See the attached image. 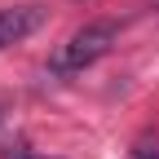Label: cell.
Listing matches in <instances>:
<instances>
[{
  "label": "cell",
  "mask_w": 159,
  "mask_h": 159,
  "mask_svg": "<svg viewBox=\"0 0 159 159\" xmlns=\"http://www.w3.org/2000/svg\"><path fill=\"white\" fill-rule=\"evenodd\" d=\"M119 44V22H111V18H102V22H84L75 35H66V44H57L53 53V71L57 75H75V71H84L93 62H102V57Z\"/></svg>",
  "instance_id": "6da1fadb"
},
{
  "label": "cell",
  "mask_w": 159,
  "mask_h": 159,
  "mask_svg": "<svg viewBox=\"0 0 159 159\" xmlns=\"http://www.w3.org/2000/svg\"><path fill=\"white\" fill-rule=\"evenodd\" d=\"M44 18H49L44 5H5L0 9V49H9L18 40H27L31 31H40Z\"/></svg>",
  "instance_id": "7a4b0ae2"
},
{
  "label": "cell",
  "mask_w": 159,
  "mask_h": 159,
  "mask_svg": "<svg viewBox=\"0 0 159 159\" xmlns=\"http://www.w3.org/2000/svg\"><path fill=\"white\" fill-rule=\"evenodd\" d=\"M5 159H27V142H9L5 146Z\"/></svg>",
  "instance_id": "3957f363"
},
{
  "label": "cell",
  "mask_w": 159,
  "mask_h": 159,
  "mask_svg": "<svg viewBox=\"0 0 159 159\" xmlns=\"http://www.w3.org/2000/svg\"><path fill=\"white\" fill-rule=\"evenodd\" d=\"M155 159H159V155H155Z\"/></svg>",
  "instance_id": "277c9868"
}]
</instances>
